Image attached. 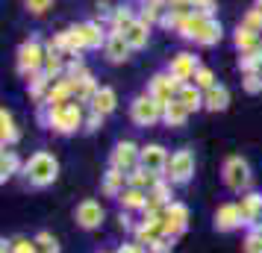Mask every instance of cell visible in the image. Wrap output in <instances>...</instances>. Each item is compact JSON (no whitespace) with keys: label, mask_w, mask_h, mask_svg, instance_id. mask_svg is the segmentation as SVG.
<instances>
[{"label":"cell","mask_w":262,"mask_h":253,"mask_svg":"<svg viewBox=\"0 0 262 253\" xmlns=\"http://www.w3.org/2000/svg\"><path fill=\"white\" fill-rule=\"evenodd\" d=\"M38 124L59 135H71L85 127V109L83 100H68V103H38Z\"/></svg>","instance_id":"cell-1"},{"label":"cell","mask_w":262,"mask_h":253,"mask_svg":"<svg viewBox=\"0 0 262 253\" xmlns=\"http://www.w3.org/2000/svg\"><path fill=\"white\" fill-rule=\"evenodd\" d=\"M24 177L33 189H48L59 177V159L53 156L50 150H36L24 162Z\"/></svg>","instance_id":"cell-2"},{"label":"cell","mask_w":262,"mask_h":253,"mask_svg":"<svg viewBox=\"0 0 262 253\" xmlns=\"http://www.w3.org/2000/svg\"><path fill=\"white\" fill-rule=\"evenodd\" d=\"M221 180L230 192L245 194L253 186V174H250V162L245 156H227L224 168H221Z\"/></svg>","instance_id":"cell-3"},{"label":"cell","mask_w":262,"mask_h":253,"mask_svg":"<svg viewBox=\"0 0 262 253\" xmlns=\"http://www.w3.org/2000/svg\"><path fill=\"white\" fill-rule=\"evenodd\" d=\"M45 59H48V48L38 41V38H27L21 48L15 50V68L21 77H33L45 68Z\"/></svg>","instance_id":"cell-4"},{"label":"cell","mask_w":262,"mask_h":253,"mask_svg":"<svg viewBox=\"0 0 262 253\" xmlns=\"http://www.w3.org/2000/svg\"><path fill=\"white\" fill-rule=\"evenodd\" d=\"M162 109L165 106L156 97H150L147 91L144 95H136L130 100V121L136 127H154V124L162 121Z\"/></svg>","instance_id":"cell-5"},{"label":"cell","mask_w":262,"mask_h":253,"mask_svg":"<svg viewBox=\"0 0 262 253\" xmlns=\"http://www.w3.org/2000/svg\"><path fill=\"white\" fill-rule=\"evenodd\" d=\"M191 177H194V153H191L189 147L174 150L171 159H168L165 180L171 182V186H186V182H191Z\"/></svg>","instance_id":"cell-6"},{"label":"cell","mask_w":262,"mask_h":253,"mask_svg":"<svg viewBox=\"0 0 262 253\" xmlns=\"http://www.w3.org/2000/svg\"><path fill=\"white\" fill-rule=\"evenodd\" d=\"M139 156H142V147L130 142V139H124L118 145L112 147V153H109V168H118L124 174H130V171L139 168Z\"/></svg>","instance_id":"cell-7"},{"label":"cell","mask_w":262,"mask_h":253,"mask_svg":"<svg viewBox=\"0 0 262 253\" xmlns=\"http://www.w3.org/2000/svg\"><path fill=\"white\" fill-rule=\"evenodd\" d=\"M180 88H183V83H180L177 77L168 74V71H162V74H154V77H150V83H147V95L156 97V100L165 106V103H171V100L180 95Z\"/></svg>","instance_id":"cell-8"},{"label":"cell","mask_w":262,"mask_h":253,"mask_svg":"<svg viewBox=\"0 0 262 253\" xmlns=\"http://www.w3.org/2000/svg\"><path fill=\"white\" fill-rule=\"evenodd\" d=\"M162 221H165V236L177 239L189 229V206L180 203V200H171V203L162 209Z\"/></svg>","instance_id":"cell-9"},{"label":"cell","mask_w":262,"mask_h":253,"mask_svg":"<svg viewBox=\"0 0 262 253\" xmlns=\"http://www.w3.org/2000/svg\"><path fill=\"white\" fill-rule=\"evenodd\" d=\"M103 218H106V212H103V206L97 203V200H80L77 203V209H74V221L80 224L83 229H97L100 224H103Z\"/></svg>","instance_id":"cell-10"},{"label":"cell","mask_w":262,"mask_h":253,"mask_svg":"<svg viewBox=\"0 0 262 253\" xmlns=\"http://www.w3.org/2000/svg\"><path fill=\"white\" fill-rule=\"evenodd\" d=\"M198 68H201V62H198V56L189 53V50L174 53L171 62H168V74H174L180 83H191V80H194V74H198Z\"/></svg>","instance_id":"cell-11"},{"label":"cell","mask_w":262,"mask_h":253,"mask_svg":"<svg viewBox=\"0 0 262 253\" xmlns=\"http://www.w3.org/2000/svg\"><path fill=\"white\" fill-rule=\"evenodd\" d=\"M168 150L162 145H156V142H150V145L142 147V156H139V165L142 168H147L150 174H159V177H165V168H168Z\"/></svg>","instance_id":"cell-12"},{"label":"cell","mask_w":262,"mask_h":253,"mask_svg":"<svg viewBox=\"0 0 262 253\" xmlns=\"http://www.w3.org/2000/svg\"><path fill=\"white\" fill-rule=\"evenodd\" d=\"M238 227H245L238 203H221L215 209V229H218V233H233V229H238Z\"/></svg>","instance_id":"cell-13"},{"label":"cell","mask_w":262,"mask_h":253,"mask_svg":"<svg viewBox=\"0 0 262 253\" xmlns=\"http://www.w3.org/2000/svg\"><path fill=\"white\" fill-rule=\"evenodd\" d=\"M103 53H106V59L112 62V65H121V62L130 59L133 48H130V41H127V36H124V33H109Z\"/></svg>","instance_id":"cell-14"},{"label":"cell","mask_w":262,"mask_h":253,"mask_svg":"<svg viewBox=\"0 0 262 253\" xmlns=\"http://www.w3.org/2000/svg\"><path fill=\"white\" fill-rule=\"evenodd\" d=\"M80 27V33H83V41H85V50H100L106 48V38H109V30L100 21H83Z\"/></svg>","instance_id":"cell-15"},{"label":"cell","mask_w":262,"mask_h":253,"mask_svg":"<svg viewBox=\"0 0 262 253\" xmlns=\"http://www.w3.org/2000/svg\"><path fill=\"white\" fill-rule=\"evenodd\" d=\"M136 21H139V9L133 3H121V6H115V12L109 18V33H127Z\"/></svg>","instance_id":"cell-16"},{"label":"cell","mask_w":262,"mask_h":253,"mask_svg":"<svg viewBox=\"0 0 262 253\" xmlns=\"http://www.w3.org/2000/svg\"><path fill=\"white\" fill-rule=\"evenodd\" d=\"M238 209H242L245 227H253V224L262 218V194L259 192H245L242 200H238Z\"/></svg>","instance_id":"cell-17"},{"label":"cell","mask_w":262,"mask_h":253,"mask_svg":"<svg viewBox=\"0 0 262 253\" xmlns=\"http://www.w3.org/2000/svg\"><path fill=\"white\" fill-rule=\"evenodd\" d=\"M224 36V27L218 18H203V24L198 27V36H194V44H201V48H212L218 44Z\"/></svg>","instance_id":"cell-18"},{"label":"cell","mask_w":262,"mask_h":253,"mask_svg":"<svg viewBox=\"0 0 262 253\" xmlns=\"http://www.w3.org/2000/svg\"><path fill=\"white\" fill-rule=\"evenodd\" d=\"M130 186V180H127V174L118 168H106V174H103V180H100V189H103V194L106 197H115L118 200L121 192Z\"/></svg>","instance_id":"cell-19"},{"label":"cell","mask_w":262,"mask_h":253,"mask_svg":"<svg viewBox=\"0 0 262 253\" xmlns=\"http://www.w3.org/2000/svg\"><path fill=\"white\" fill-rule=\"evenodd\" d=\"M115 106H118V95H115L112 85H100V91H97V95L92 97V103H89V109H92V112H100L103 118L112 115Z\"/></svg>","instance_id":"cell-20"},{"label":"cell","mask_w":262,"mask_h":253,"mask_svg":"<svg viewBox=\"0 0 262 253\" xmlns=\"http://www.w3.org/2000/svg\"><path fill=\"white\" fill-rule=\"evenodd\" d=\"M189 106L180 100V97H174L171 103H165V109H162V124L165 127H186V121H189Z\"/></svg>","instance_id":"cell-21"},{"label":"cell","mask_w":262,"mask_h":253,"mask_svg":"<svg viewBox=\"0 0 262 253\" xmlns=\"http://www.w3.org/2000/svg\"><path fill=\"white\" fill-rule=\"evenodd\" d=\"M227 106H230V91H227V85H212V88L203 91V109H209V112H224Z\"/></svg>","instance_id":"cell-22"},{"label":"cell","mask_w":262,"mask_h":253,"mask_svg":"<svg viewBox=\"0 0 262 253\" xmlns=\"http://www.w3.org/2000/svg\"><path fill=\"white\" fill-rule=\"evenodd\" d=\"M168 203H171V182L162 177V180L156 182V189L147 192V209L150 212H162Z\"/></svg>","instance_id":"cell-23"},{"label":"cell","mask_w":262,"mask_h":253,"mask_svg":"<svg viewBox=\"0 0 262 253\" xmlns=\"http://www.w3.org/2000/svg\"><path fill=\"white\" fill-rule=\"evenodd\" d=\"M68 100H74V80L71 77H59V80H53L48 97H45V103H68Z\"/></svg>","instance_id":"cell-24"},{"label":"cell","mask_w":262,"mask_h":253,"mask_svg":"<svg viewBox=\"0 0 262 253\" xmlns=\"http://www.w3.org/2000/svg\"><path fill=\"white\" fill-rule=\"evenodd\" d=\"M118 203H121V209H127V212H144V209H147V192L127 186V189L121 192Z\"/></svg>","instance_id":"cell-25"},{"label":"cell","mask_w":262,"mask_h":253,"mask_svg":"<svg viewBox=\"0 0 262 253\" xmlns=\"http://www.w3.org/2000/svg\"><path fill=\"white\" fill-rule=\"evenodd\" d=\"M233 44H236L238 53H248V50L262 48V36L259 33H253V30H248L245 24H238L236 33H233Z\"/></svg>","instance_id":"cell-26"},{"label":"cell","mask_w":262,"mask_h":253,"mask_svg":"<svg viewBox=\"0 0 262 253\" xmlns=\"http://www.w3.org/2000/svg\"><path fill=\"white\" fill-rule=\"evenodd\" d=\"M15 142H18L15 115H12V112H9L6 106H3V109H0V145H3V150H6V147H12Z\"/></svg>","instance_id":"cell-27"},{"label":"cell","mask_w":262,"mask_h":253,"mask_svg":"<svg viewBox=\"0 0 262 253\" xmlns=\"http://www.w3.org/2000/svg\"><path fill=\"white\" fill-rule=\"evenodd\" d=\"M15 174H24V162H21V156L15 153V150H3V156H0V180H12Z\"/></svg>","instance_id":"cell-28"},{"label":"cell","mask_w":262,"mask_h":253,"mask_svg":"<svg viewBox=\"0 0 262 253\" xmlns=\"http://www.w3.org/2000/svg\"><path fill=\"white\" fill-rule=\"evenodd\" d=\"M127 180H130V186H133V189H142V192H150V189H156V182L162 180V177H159V174H150L147 168H142V165H139L136 171H130V174H127Z\"/></svg>","instance_id":"cell-29"},{"label":"cell","mask_w":262,"mask_h":253,"mask_svg":"<svg viewBox=\"0 0 262 253\" xmlns=\"http://www.w3.org/2000/svg\"><path fill=\"white\" fill-rule=\"evenodd\" d=\"M100 91V85H97L95 74H89L83 80H74V97L77 100H83V103H92V97Z\"/></svg>","instance_id":"cell-30"},{"label":"cell","mask_w":262,"mask_h":253,"mask_svg":"<svg viewBox=\"0 0 262 253\" xmlns=\"http://www.w3.org/2000/svg\"><path fill=\"white\" fill-rule=\"evenodd\" d=\"M203 18H212V15H203V12H191V15H186V18L180 21V27H177L180 38H186V41H194V36H198V27L203 24Z\"/></svg>","instance_id":"cell-31"},{"label":"cell","mask_w":262,"mask_h":253,"mask_svg":"<svg viewBox=\"0 0 262 253\" xmlns=\"http://www.w3.org/2000/svg\"><path fill=\"white\" fill-rule=\"evenodd\" d=\"M50 85H53V80H50L45 71L33 74V77H30V97H33L36 103H45V97H48Z\"/></svg>","instance_id":"cell-32"},{"label":"cell","mask_w":262,"mask_h":253,"mask_svg":"<svg viewBox=\"0 0 262 253\" xmlns=\"http://www.w3.org/2000/svg\"><path fill=\"white\" fill-rule=\"evenodd\" d=\"M180 100L189 106V112H198V109H203V88H198L194 83H183V88H180Z\"/></svg>","instance_id":"cell-33"},{"label":"cell","mask_w":262,"mask_h":253,"mask_svg":"<svg viewBox=\"0 0 262 253\" xmlns=\"http://www.w3.org/2000/svg\"><path fill=\"white\" fill-rule=\"evenodd\" d=\"M124 36H127V41H130L133 50H142V48H147V41H150V27L142 24V21H136Z\"/></svg>","instance_id":"cell-34"},{"label":"cell","mask_w":262,"mask_h":253,"mask_svg":"<svg viewBox=\"0 0 262 253\" xmlns=\"http://www.w3.org/2000/svg\"><path fill=\"white\" fill-rule=\"evenodd\" d=\"M162 18H165V6L162 3H142L139 6V21L147 27H156L162 24Z\"/></svg>","instance_id":"cell-35"},{"label":"cell","mask_w":262,"mask_h":253,"mask_svg":"<svg viewBox=\"0 0 262 253\" xmlns=\"http://www.w3.org/2000/svg\"><path fill=\"white\" fill-rule=\"evenodd\" d=\"M238 68H242V74H262V48L242 53L238 56Z\"/></svg>","instance_id":"cell-36"},{"label":"cell","mask_w":262,"mask_h":253,"mask_svg":"<svg viewBox=\"0 0 262 253\" xmlns=\"http://www.w3.org/2000/svg\"><path fill=\"white\" fill-rule=\"evenodd\" d=\"M33 239H36V244H38V253H59V241H56V236L48 233V229L36 233Z\"/></svg>","instance_id":"cell-37"},{"label":"cell","mask_w":262,"mask_h":253,"mask_svg":"<svg viewBox=\"0 0 262 253\" xmlns=\"http://www.w3.org/2000/svg\"><path fill=\"white\" fill-rule=\"evenodd\" d=\"M242 253H262V233L250 229L245 241H242Z\"/></svg>","instance_id":"cell-38"},{"label":"cell","mask_w":262,"mask_h":253,"mask_svg":"<svg viewBox=\"0 0 262 253\" xmlns=\"http://www.w3.org/2000/svg\"><path fill=\"white\" fill-rule=\"evenodd\" d=\"M242 24L262 36V9H256V6H253V9H248V12H245V18H242Z\"/></svg>","instance_id":"cell-39"},{"label":"cell","mask_w":262,"mask_h":253,"mask_svg":"<svg viewBox=\"0 0 262 253\" xmlns=\"http://www.w3.org/2000/svg\"><path fill=\"white\" fill-rule=\"evenodd\" d=\"M191 83L198 85V88H203V91H206V88H212V85H218L215 83V74L209 71V68H198V74H194V80H191Z\"/></svg>","instance_id":"cell-40"},{"label":"cell","mask_w":262,"mask_h":253,"mask_svg":"<svg viewBox=\"0 0 262 253\" xmlns=\"http://www.w3.org/2000/svg\"><path fill=\"white\" fill-rule=\"evenodd\" d=\"M89 68H85V62L77 56V59H68V71H65V77H71V80H83V77H89Z\"/></svg>","instance_id":"cell-41"},{"label":"cell","mask_w":262,"mask_h":253,"mask_svg":"<svg viewBox=\"0 0 262 253\" xmlns=\"http://www.w3.org/2000/svg\"><path fill=\"white\" fill-rule=\"evenodd\" d=\"M12 253H38L36 239H27V236H18V239H12Z\"/></svg>","instance_id":"cell-42"},{"label":"cell","mask_w":262,"mask_h":253,"mask_svg":"<svg viewBox=\"0 0 262 253\" xmlns=\"http://www.w3.org/2000/svg\"><path fill=\"white\" fill-rule=\"evenodd\" d=\"M165 9H171V12H177V15H191V12H198L191 0H165Z\"/></svg>","instance_id":"cell-43"},{"label":"cell","mask_w":262,"mask_h":253,"mask_svg":"<svg viewBox=\"0 0 262 253\" xmlns=\"http://www.w3.org/2000/svg\"><path fill=\"white\" fill-rule=\"evenodd\" d=\"M242 88H245L248 95H259V91H262V74H245Z\"/></svg>","instance_id":"cell-44"},{"label":"cell","mask_w":262,"mask_h":253,"mask_svg":"<svg viewBox=\"0 0 262 253\" xmlns=\"http://www.w3.org/2000/svg\"><path fill=\"white\" fill-rule=\"evenodd\" d=\"M24 6H27V12H30V15L41 18V15H45L50 6H53V0H24Z\"/></svg>","instance_id":"cell-45"},{"label":"cell","mask_w":262,"mask_h":253,"mask_svg":"<svg viewBox=\"0 0 262 253\" xmlns=\"http://www.w3.org/2000/svg\"><path fill=\"white\" fill-rule=\"evenodd\" d=\"M147 250H150V253H171V250H174V239H171V236H159Z\"/></svg>","instance_id":"cell-46"},{"label":"cell","mask_w":262,"mask_h":253,"mask_svg":"<svg viewBox=\"0 0 262 253\" xmlns=\"http://www.w3.org/2000/svg\"><path fill=\"white\" fill-rule=\"evenodd\" d=\"M100 127H103V115H100V112H92V109H89V112H85V133H95V130H100Z\"/></svg>","instance_id":"cell-47"},{"label":"cell","mask_w":262,"mask_h":253,"mask_svg":"<svg viewBox=\"0 0 262 253\" xmlns=\"http://www.w3.org/2000/svg\"><path fill=\"white\" fill-rule=\"evenodd\" d=\"M112 12H115V9L109 6L106 0H97V18H100V21H109V18H112Z\"/></svg>","instance_id":"cell-48"},{"label":"cell","mask_w":262,"mask_h":253,"mask_svg":"<svg viewBox=\"0 0 262 253\" xmlns=\"http://www.w3.org/2000/svg\"><path fill=\"white\" fill-rule=\"evenodd\" d=\"M191 3H194V9L203 12V15H212L215 12V0H191Z\"/></svg>","instance_id":"cell-49"},{"label":"cell","mask_w":262,"mask_h":253,"mask_svg":"<svg viewBox=\"0 0 262 253\" xmlns=\"http://www.w3.org/2000/svg\"><path fill=\"white\" fill-rule=\"evenodd\" d=\"M115 253H144V247H142L136 239H133V241H124V244H121Z\"/></svg>","instance_id":"cell-50"},{"label":"cell","mask_w":262,"mask_h":253,"mask_svg":"<svg viewBox=\"0 0 262 253\" xmlns=\"http://www.w3.org/2000/svg\"><path fill=\"white\" fill-rule=\"evenodd\" d=\"M118 224H121V229H136V227H139V224H133V218H130V212H127V209H121Z\"/></svg>","instance_id":"cell-51"},{"label":"cell","mask_w":262,"mask_h":253,"mask_svg":"<svg viewBox=\"0 0 262 253\" xmlns=\"http://www.w3.org/2000/svg\"><path fill=\"white\" fill-rule=\"evenodd\" d=\"M250 229H256V233H262V218H259V221H256V224H253Z\"/></svg>","instance_id":"cell-52"},{"label":"cell","mask_w":262,"mask_h":253,"mask_svg":"<svg viewBox=\"0 0 262 253\" xmlns=\"http://www.w3.org/2000/svg\"><path fill=\"white\" fill-rule=\"evenodd\" d=\"M142 3H162L165 6V0H142Z\"/></svg>","instance_id":"cell-53"},{"label":"cell","mask_w":262,"mask_h":253,"mask_svg":"<svg viewBox=\"0 0 262 253\" xmlns=\"http://www.w3.org/2000/svg\"><path fill=\"white\" fill-rule=\"evenodd\" d=\"M253 6H256V9H262V0H256V3H253Z\"/></svg>","instance_id":"cell-54"},{"label":"cell","mask_w":262,"mask_h":253,"mask_svg":"<svg viewBox=\"0 0 262 253\" xmlns=\"http://www.w3.org/2000/svg\"><path fill=\"white\" fill-rule=\"evenodd\" d=\"M100 253H112V250H100Z\"/></svg>","instance_id":"cell-55"}]
</instances>
